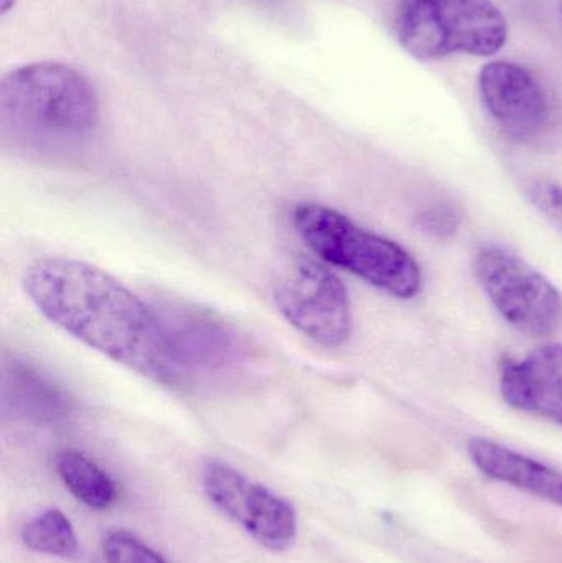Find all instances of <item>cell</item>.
I'll list each match as a JSON object with an SVG mask.
<instances>
[{
    "label": "cell",
    "instance_id": "cell-5",
    "mask_svg": "<svg viewBox=\"0 0 562 563\" xmlns=\"http://www.w3.org/2000/svg\"><path fill=\"white\" fill-rule=\"evenodd\" d=\"M274 303L300 333L326 347H339L352 334V305L345 284L322 264L296 257L277 274Z\"/></svg>",
    "mask_w": 562,
    "mask_h": 563
},
{
    "label": "cell",
    "instance_id": "cell-7",
    "mask_svg": "<svg viewBox=\"0 0 562 563\" xmlns=\"http://www.w3.org/2000/svg\"><path fill=\"white\" fill-rule=\"evenodd\" d=\"M201 482L211 505L264 548L286 551L296 541V508L283 496L218 460L205 465Z\"/></svg>",
    "mask_w": 562,
    "mask_h": 563
},
{
    "label": "cell",
    "instance_id": "cell-10",
    "mask_svg": "<svg viewBox=\"0 0 562 563\" xmlns=\"http://www.w3.org/2000/svg\"><path fill=\"white\" fill-rule=\"evenodd\" d=\"M469 453L475 466L491 478L562 506V473L558 470L485 439L472 440Z\"/></svg>",
    "mask_w": 562,
    "mask_h": 563
},
{
    "label": "cell",
    "instance_id": "cell-13",
    "mask_svg": "<svg viewBox=\"0 0 562 563\" xmlns=\"http://www.w3.org/2000/svg\"><path fill=\"white\" fill-rule=\"evenodd\" d=\"M22 542L30 551L53 558L73 559L78 555V538L71 521L59 509H46L25 522Z\"/></svg>",
    "mask_w": 562,
    "mask_h": 563
},
{
    "label": "cell",
    "instance_id": "cell-11",
    "mask_svg": "<svg viewBox=\"0 0 562 563\" xmlns=\"http://www.w3.org/2000/svg\"><path fill=\"white\" fill-rule=\"evenodd\" d=\"M3 400L20 416L35 420H55L68 410L63 394L22 363H12L3 374Z\"/></svg>",
    "mask_w": 562,
    "mask_h": 563
},
{
    "label": "cell",
    "instance_id": "cell-15",
    "mask_svg": "<svg viewBox=\"0 0 562 563\" xmlns=\"http://www.w3.org/2000/svg\"><path fill=\"white\" fill-rule=\"evenodd\" d=\"M528 194L543 213L562 227V187L560 184L547 180V178H538L528 187Z\"/></svg>",
    "mask_w": 562,
    "mask_h": 563
},
{
    "label": "cell",
    "instance_id": "cell-8",
    "mask_svg": "<svg viewBox=\"0 0 562 563\" xmlns=\"http://www.w3.org/2000/svg\"><path fill=\"white\" fill-rule=\"evenodd\" d=\"M481 92L498 128L515 141L541 137L553 121V104L543 82L518 63H488L481 73Z\"/></svg>",
    "mask_w": 562,
    "mask_h": 563
},
{
    "label": "cell",
    "instance_id": "cell-2",
    "mask_svg": "<svg viewBox=\"0 0 562 563\" xmlns=\"http://www.w3.org/2000/svg\"><path fill=\"white\" fill-rule=\"evenodd\" d=\"M99 122V101L85 75L63 63L13 69L0 82V124L32 144H73Z\"/></svg>",
    "mask_w": 562,
    "mask_h": 563
},
{
    "label": "cell",
    "instance_id": "cell-3",
    "mask_svg": "<svg viewBox=\"0 0 562 563\" xmlns=\"http://www.w3.org/2000/svg\"><path fill=\"white\" fill-rule=\"evenodd\" d=\"M293 224L316 256L398 298H412L422 285L421 269L399 244L370 233L349 217L320 203L294 208Z\"/></svg>",
    "mask_w": 562,
    "mask_h": 563
},
{
    "label": "cell",
    "instance_id": "cell-9",
    "mask_svg": "<svg viewBox=\"0 0 562 563\" xmlns=\"http://www.w3.org/2000/svg\"><path fill=\"white\" fill-rule=\"evenodd\" d=\"M500 390L514 409L562 426V344L538 347L524 360H505Z\"/></svg>",
    "mask_w": 562,
    "mask_h": 563
},
{
    "label": "cell",
    "instance_id": "cell-14",
    "mask_svg": "<svg viewBox=\"0 0 562 563\" xmlns=\"http://www.w3.org/2000/svg\"><path fill=\"white\" fill-rule=\"evenodd\" d=\"M106 563H168L154 549L128 531H111L102 541Z\"/></svg>",
    "mask_w": 562,
    "mask_h": 563
},
{
    "label": "cell",
    "instance_id": "cell-17",
    "mask_svg": "<svg viewBox=\"0 0 562 563\" xmlns=\"http://www.w3.org/2000/svg\"><path fill=\"white\" fill-rule=\"evenodd\" d=\"M13 0H2V10H7L10 7V3H12Z\"/></svg>",
    "mask_w": 562,
    "mask_h": 563
},
{
    "label": "cell",
    "instance_id": "cell-6",
    "mask_svg": "<svg viewBox=\"0 0 562 563\" xmlns=\"http://www.w3.org/2000/svg\"><path fill=\"white\" fill-rule=\"evenodd\" d=\"M474 273L508 323L533 336L557 330L562 313L560 291L517 254L498 246L481 247Z\"/></svg>",
    "mask_w": 562,
    "mask_h": 563
},
{
    "label": "cell",
    "instance_id": "cell-12",
    "mask_svg": "<svg viewBox=\"0 0 562 563\" xmlns=\"http://www.w3.org/2000/svg\"><path fill=\"white\" fill-rule=\"evenodd\" d=\"M55 470L69 493L91 509H109L118 501L111 476L78 450L63 449L55 455Z\"/></svg>",
    "mask_w": 562,
    "mask_h": 563
},
{
    "label": "cell",
    "instance_id": "cell-16",
    "mask_svg": "<svg viewBox=\"0 0 562 563\" xmlns=\"http://www.w3.org/2000/svg\"><path fill=\"white\" fill-rule=\"evenodd\" d=\"M459 221H461V217L452 207H434L431 210H426L419 217L422 230L439 238L454 234L458 231Z\"/></svg>",
    "mask_w": 562,
    "mask_h": 563
},
{
    "label": "cell",
    "instance_id": "cell-4",
    "mask_svg": "<svg viewBox=\"0 0 562 563\" xmlns=\"http://www.w3.org/2000/svg\"><path fill=\"white\" fill-rule=\"evenodd\" d=\"M396 32L415 58L429 62L454 53L495 55L508 25L492 0H403Z\"/></svg>",
    "mask_w": 562,
    "mask_h": 563
},
{
    "label": "cell",
    "instance_id": "cell-1",
    "mask_svg": "<svg viewBox=\"0 0 562 563\" xmlns=\"http://www.w3.org/2000/svg\"><path fill=\"white\" fill-rule=\"evenodd\" d=\"M23 290L36 310L109 360L161 383L178 376L170 331L158 314L106 271L68 257L35 261Z\"/></svg>",
    "mask_w": 562,
    "mask_h": 563
}]
</instances>
